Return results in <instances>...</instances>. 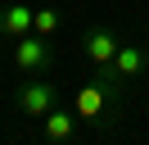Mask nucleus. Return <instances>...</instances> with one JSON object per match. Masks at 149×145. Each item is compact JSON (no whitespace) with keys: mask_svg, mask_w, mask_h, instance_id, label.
<instances>
[{"mask_svg":"<svg viewBox=\"0 0 149 145\" xmlns=\"http://www.w3.org/2000/svg\"><path fill=\"white\" fill-rule=\"evenodd\" d=\"M72 113L86 118V122L95 127H109L113 118H118V82H86L81 91L72 95Z\"/></svg>","mask_w":149,"mask_h":145,"instance_id":"1","label":"nucleus"},{"mask_svg":"<svg viewBox=\"0 0 149 145\" xmlns=\"http://www.w3.org/2000/svg\"><path fill=\"white\" fill-rule=\"evenodd\" d=\"M14 68L23 72V77H45L50 68H54V45H50V36H18L14 41Z\"/></svg>","mask_w":149,"mask_h":145,"instance_id":"2","label":"nucleus"},{"mask_svg":"<svg viewBox=\"0 0 149 145\" xmlns=\"http://www.w3.org/2000/svg\"><path fill=\"white\" fill-rule=\"evenodd\" d=\"M145 72H149V50L136 45V41H122L118 54H113V63L109 68H95V77H104V82H136Z\"/></svg>","mask_w":149,"mask_h":145,"instance_id":"3","label":"nucleus"},{"mask_svg":"<svg viewBox=\"0 0 149 145\" xmlns=\"http://www.w3.org/2000/svg\"><path fill=\"white\" fill-rule=\"evenodd\" d=\"M50 109H54V86L41 82V77H23V82H18V113L45 118Z\"/></svg>","mask_w":149,"mask_h":145,"instance_id":"4","label":"nucleus"},{"mask_svg":"<svg viewBox=\"0 0 149 145\" xmlns=\"http://www.w3.org/2000/svg\"><path fill=\"white\" fill-rule=\"evenodd\" d=\"M118 45H122V41L109 32V27H91V32L81 36V54H86L91 68H109L113 54H118Z\"/></svg>","mask_w":149,"mask_h":145,"instance_id":"5","label":"nucleus"},{"mask_svg":"<svg viewBox=\"0 0 149 145\" xmlns=\"http://www.w3.org/2000/svg\"><path fill=\"white\" fill-rule=\"evenodd\" d=\"M27 32H32V9L27 5H0V36L18 41Z\"/></svg>","mask_w":149,"mask_h":145,"instance_id":"6","label":"nucleus"},{"mask_svg":"<svg viewBox=\"0 0 149 145\" xmlns=\"http://www.w3.org/2000/svg\"><path fill=\"white\" fill-rule=\"evenodd\" d=\"M72 118H77V113H68V109H59V104H54L45 118H41L45 141H50V145H68V141H72Z\"/></svg>","mask_w":149,"mask_h":145,"instance_id":"7","label":"nucleus"},{"mask_svg":"<svg viewBox=\"0 0 149 145\" xmlns=\"http://www.w3.org/2000/svg\"><path fill=\"white\" fill-rule=\"evenodd\" d=\"M32 32L36 36H54L59 32V9L50 5V9H32Z\"/></svg>","mask_w":149,"mask_h":145,"instance_id":"8","label":"nucleus"}]
</instances>
